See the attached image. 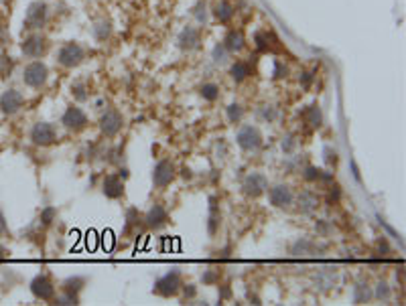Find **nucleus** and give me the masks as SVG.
I'll return each instance as SVG.
<instances>
[{"label":"nucleus","mask_w":406,"mask_h":306,"mask_svg":"<svg viewBox=\"0 0 406 306\" xmlns=\"http://www.w3.org/2000/svg\"><path fill=\"white\" fill-rule=\"evenodd\" d=\"M236 140H238V146H240L242 150H246V152L258 150V148L262 146V134H260L258 128H254V126H244V128L238 132Z\"/></svg>","instance_id":"obj_1"},{"label":"nucleus","mask_w":406,"mask_h":306,"mask_svg":"<svg viewBox=\"0 0 406 306\" xmlns=\"http://www.w3.org/2000/svg\"><path fill=\"white\" fill-rule=\"evenodd\" d=\"M23 81L29 85V88H41L45 81H47V67L41 63V61H33L25 67L23 71Z\"/></svg>","instance_id":"obj_2"},{"label":"nucleus","mask_w":406,"mask_h":306,"mask_svg":"<svg viewBox=\"0 0 406 306\" xmlns=\"http://www.w3.org/2000/svg\"><path fill=\"white\" fill-rule=\"evenodd\" d=\"M31 140L37 144V146H49L57 140V130L53 128V124H47V122H39L33 126L31 130Z\"/></svg>","instance_id":"obj_3"},{"label":"nucleus","mask_w":406,"mask_h":306,"mask_svg":"<svg viewBox=\"0 0 406 306\" xmlns=\"http://www.w3.org/2000/svg\"><path fill=\"white\" fill-rule=\"evenodd\" d=\"M181 274L173 270V272H169V274H165L161 280H157V284H155V292L157 294H161V296H173L177 294L179 290H181Z\"/></svg>","instance_id":"obj_4"},{"label":"nucleus","mask_w":406,"mask_h":306,"mask_svg":"<svg viewBox=\"0 0 406 306\" xmlns=\"http://www.w3.org/2000/svg\"><path fill=\"white\" fill-rule=\"evenodd\" d=\"M242 189H244V193H246L248 197H260V195L268 189V181H266V177L260 174V172H250V174L244 179Z\"/></svg>","instance_id":"obj_5"},{"label":"nucleus","mask_w":406,"mask_h":306,"mask_svg":"<svg viewBox=\"0 0 406 306\" xmlns=\"http://www.w3.org/2000/svg\"><path fill=\"white\" fill-rule=\"evenodd\" d=\"M57 61L63 67H75V65H79L83 61V49L77 43H67L57 53Z\"/></svg>","instance_id":"obj_6"},{"label":"nucleus","mask_w":406,"mask_h":306,"mask_svg":"<svg viewBox=\"0 0 406 306\" xmlns=\"http://www.w3.org/2000/svg\"><path fill=\"white\" fill-rule=\"evenodd\" d=\"M31 292L41 298V300H51L55 296V286L53 282L49 280V276H37L33 282H31Z\"/></svg>","instance_id":"obj_7"},{"label":"nucleus","mask_w":406,"mask_h":306,"mask_svg":"<svg viewBox=\"0 0 406 306\" xmlns=\"http://www.w3.org/2000/svg\"><path fill=\"white\" fill-rule=\"evenodd\" d=\"M47 16V6L43 2H33L27 10V18H25V27L27 29H39L45 23Z\"/></svg>","instance_id":"obj_8"},{"label":"nucleus","mask_w":406,"mask_h":306,"mask_svg":"<svg viewBox=\"0 0 406 306\" xmlns=\"http://www.w3.org/2000/svg\"><path fill=\"white\" fill-rule=\"evenodd\" d=\"M173 177H175V168L169 160H161V162L155 166V172H153L155 187H159V189L167 187V185L173 181Z\"/></svg>","instance_id":"obj_9"},{"label":"nucleus","mask_w":406,"mask_h":306,"mask_svg":"<svg viewBox=\"0 0 406 306\" xmlns=\"http://www.w3.org/2000/svg\"><path fill=\"white\" fill-rule=\"evenodd\" d=\"M122 128V116L118 114L116 110H108L102 120H100V130L106 134V136H116Z\"/></svg>","instance_id":"obj_10"},{"label":"nucleus","mask_w":406,"mask_h":306,"mask_svg":"<svg viewBox=\"0 0 406 306\" xmlns=\"http://www.w3.org/2000/svg\"><path fill=\"white\" fill-rule=\"evenodd\" d=\"M61 122H63V126L69 128V130H81V128H86V124H88V116H86L79 107H67V112L63 114Z\"/></svg>","instance_id":"obj_11"},{"label":"nucleus","mask_w":406,"mask_h":306,"mask_svg":"<svg viewBox=\"0 0 406 306\" xmlns=\"http://www.w3.org/2000/svg\"><path fill=\"white\" fill-rule=\"evenodd\" d=\"M20 105H23V96L16 90H8L0 96V110L4 114H14L20 110Z\"/></svg>","instance_id":"obj_12"},{"label":"nucleus","mask_w":406,"mask_h":306,"mask_svg":"<svg viewBox=\"0 0 406 306\" xmlns=\"http://www.w3.org/2000/svg\"><path fill=\"white\" fill-rule=\"evenodd\" d=\"M268 201L274 207H289L292 203V193L287 185H276L268 193Z\"/></svg>","instance_id":"obj_13"},{"label":"nucleus","mask_w":406,"mask_h":306,"mask_svg":"<svg viewBox=\"0 0 406 306\" xmlns=\"http://www.w3.org/2000/svg\"><path fill=\"white\" fill-rule=\"evenodd\" d=\"M144 221H146V225H148V227L159 229V227H163V225L169 221V213H167V209H165V207L155 205V207H151V211L146 213Z\"/></svg>","instance_id":"obj_14"},{"label":"nucleus","mask_w":406,"mask_h":306,"mask_svg":"<svg viewBox=\"0 0 406 306\" xmlns=\"http://www.w3.org/2000/svg\"><path fill=\"white\" fill-rule=\"evenodd\" d=\"M102 191H104L106 197L118 199V197L124 193V183L120 181L118 174H108V177L104 179V183H102Z\"/></svg>","instance_id":"obj_15"},{"label":"nucleus","mask_w":406,"mask_h":306,"mask_svg":"<svg viewBox=\"0 0 406 306\" xmlns=\"http://www.w3.org/2000/svg\"><path fill=\"white\" fill-rule=\"evenodd\" d=\"M43 51H45V41H43L41 37L33 35V37L25 39V43H23V53H25L27 57H39Z\"/></svg>","instance_id":"obj_16"},{"label":"nucleus","mask_w":406,"mask_h":306,"mask_svg":"<svg viewBox=\"0 0 406 306\" xmlns=\"http://www.w3.org/2000/svg\"><path fill=\"white\" fill-rule=\"evenodd\" d=\"M179 45H181L183 49H187V51L195 49V47L199 45V33H197L193 27H187V29L181 33V37H179Z\"/></svg>","instance_id":"obj_17"},{"label":"nucleus","mask_w":406,"mask_h":306,"mask_svg":"<svg viewBox=\"0 0 406 306\" xmlns=\"http://www.w3.org/2000/svg\"><path fill=\"white\" fill-rule=\"evenodd\" d=\"M317 205H319V199H317V195L313 191H303L298 195V209L303 213H311L313 209H317Z\"/></svg>","instance_id":"obj_18"},{"label":"nucleus","mask_w":406,"mask_h":306,"mask_svg":"<svg viewBox=\"0 0 406 306\" xmlns=\"http://www.w3.org/2000/svg\"><path fill=\"white\" fill-rule=\"evenodd\" d=\"M250 73H252V69H250V65L246 61H236L232 65V69H230V75H232L233 81H244Z\"/></svg>","instance_id":"obj_19"},{"label":"nucleus","mask_w":406,"mask_h":306,"mask_svg":"<svg viewBox=\"0 0 406 306\" xmlns=\"http://www.w3.org/2000/svg\"><path fill=\"white\" fill-rule=\"evenodd\" d=\"M224 47L228 51H240L244 47V35L240 31H230L228 37H226V41H224Z\"/></svg>","instance_id":"obj_20"},{"label":"nucleus","mask_w":406,"mask_h":306,"mask_svg":"<svg viewBox=\"0 0 406 306\" xmlns=\"http://www.w3.org/2000/svg\"><path fill=\"white\" fill-rule=\"evenodd\" d=\"M370 298H372L370 286L364 284V282H359V284L353 288V302H355V304H361V302H368Z\"/></svg>","instance_id":"obj_21"},{"label":"nucleus","mask_w":406,"mask_h":306,"mask_svg":"<svg viewBox=\"0 0 406 306\" xmlns=\"http://www.w3.org/2000/svg\"><path fill=\"white\" fill-rule=\"evenodd\" d=\"M305 120H307V124H309V126L319 128V126H321V122H323V116H321L319 105H311V107L305 112Z\"/></svg>","instance_id":"obj_22"},{"label":"nucleus","mask_w":406,"mask_h":306,"mask_svg":"<svg viewBox=\"0 0 406 306\" xmlns=\"http://www.w3.org/2000/svg\"><path fill=\"white\" fill-rule=\"evenodd\" d=\"M216 16H218L220 23H228L233 16L232 4H230V2H220V4L216 6Z\"/></svg>","instance_id":"obj_23"},{"label":"nucleus","mask_w":406,"mask_h":306,"mask_svg":"<svg viewBox=\"0 0 406 306\" xmlns=\"http://www.w3.org/2000/svg\"><path fill=\"white\" fill-rule=\"evenodd\" d=\"M83 284H86L83 278H71V280H67V282L63 284V292H69V294L77 296V292L83 288Z\"/></svg>","instance_id":"obj_24"},{"label":"nucleus","mask_w":406,"mask_h":306,"mask_svg":"<svg viewBox=\"0 0 406 306\" xmlns=\"http://www.w3.org/2000/svg\"><path fill=\"white\" fill-rule=\"evenodd\" d=\"M201 96H203V100L213 102V100H218V96H220V88H218L216 83H205V85L201 88Z\"/></svg>","instance_id":"obj_25"},{"label":"nucleus","mask_w":406,"mask_h":306,"mask_svg":"<svg viewBox=\"0 0 406 306\" xmlns=\"http://www.w3.org/2000/svg\"><path fill=\"white\" fill-rule=\"evenodd\" d=\"M242 116H244V110H242V105H238V103H232V105H228V118H230V122H240L242 120Z\"/></svg>","instance_id":"obj_26"},{"label":"nucleus","mask_w":406,"mask_h":306,"mask_svg":"<svg viewBox=\"0 0 406 306\" xmlns=\"http://www.w3.org/2000/svg\"><path fill=\"white\" fill-rule=\"evenodd\" d=\"M213 201H216V199H211V215H209V233H211V235L218 231V223H220V215H218V211H216Z\"/></svg>","instance_id":"obj_27"},{"label":"nucleus","mask_w":406,"mask_h":306,"mask_svg":"<svg viewBox=\"0 0 406 306\" xmlns=\"http://www.w3.org/2000/svg\"><path fill=\"white\" fill-rule=\"evenodd\" d=\"M390 286L386 284V282H380L378 286H376V298H380V300H388L390 298Z\"/></svg>","instance_id":"obj_28"},{"label":"nucleus","mask_w":406,"mask_h":306,"mask_svg":"<svg viewBox=\"0 0 406 306\" xmlns=\"http://www.w3.org/2000/svg\"><path fill=\"white\" fill-rule=\"evenodd\" d=\"M325 174H323V170H319V168H315V166H307L305 168V179L307 181H319V179H323Z\"/></svg>","instance_id":"obj_29"},{"label":"nucleus","mask_w":406,"mask_h":306,"mask_svg":"<svg viewBox=\"0 0 406 306\" xmlns=\"http://www.w3.org/2000/svg\"><path fill=\"white\" fill-rule=\"evenodd\" d=\"M77 296H73V294H69V292H63V296H59L55 298V304H77Z\"/></svg>","instance_id":"obj_30"},{"label":"nucleus","mask_w":406,"mask_h":306,"mask_svg":"<svg viewBox=\"0 0 406 306\" xmlns=\"http://www.w3.org/2000/svg\"><path fill=\"white\" fill-rule=\"evenodd\" d=\"M55 215H57V211H55L53 207H47V209L41 213V221H43L45 225H49V223L53 221V217H55Z\"/></svg>","instance_id":"obj_31"},{"label":"nucleus","mask_w":406,"mask_h":306,"mask_svg":"<svg viewBox=\"0 0 406 306\" xmlns=\"http://www.w3.org/2000/svg\"><path fill=\"white\" fill-rule=\"evenodd\" d=\"M226 55H228V49H226L224 45H218V47L213 49V59H216L218 63H224V61H226Z\"/></svg>","instance_id":"obj_32"},{"label":"nucleus","mask_w":406,"mask_h":306,"mask_svg":"<svg viewBox=\"0 0 406 306\" xmlns=\"http://www.w3.org/2000/svg\"><path fill=\"white\" fill-rule=\"evenodd\" d=\"M260 114H262V118H264V120H268V122H272V120H276V110H274L272 105H264Z\"/></svg>","instance_id":"obj_33"},{"label":"nucleus","mask_w":406,"mask_h":306,"mask_svg":"<svg viewBox=\"0 0 406 306\" xmlns=\"http://www.w3.org/2000/svg\"><path fill=\"white\" fill-rule=\"evenodd\" d=\"M285 75H287V67L281 61H276L274 63V77H285Z\"/></svg>","instance_id":"obj_34"},{"label":"nucleus","mask_w":406,"mask_h":306,"mask_svg":"<svg viewBox=\"0 0 406 306\" xmlns=\"http://www.w3.org/2000/svg\"><path fill=\"white\" fill-rule=\"evenodd\" d=\"M73 94H75V98L77 100H86L88 96H86V88L83 85H73Z\"/></svg>","instance_id":"obj_35"},{"label":"nucleus","mask_w":406,"mask_h":306,"mask_svg":"<svg viewBox=\"0 0 406 306\" xmlns=\"http://www.w3.org/2000/svg\"><path fill=\"white\" fill-rule=\"evenodd\" d=\"M292 148H294V138L289 136V138L283 142V150H285V152H292Z\"/></svg>","instance_id":"obj_36"},{"label":"nucleus","mask_w":406,"mask_h":306,"mask_svg":"<svg viewBox=\"0 0 406 306\" xmlns=\"http://www.w3.org/2000/svg\"><path fill=\"white\" fill-rule=\"evenodd\" d=\"M378 248H380V252H384V255L390 252V248H388V242L386 239H380V244H378Z\"/></svg>","instance_id":"obj_37"},{"label":"nucleus","mask_w":406,"mask_h":306,"mask_svg":"<svg viewBox=\"0 0 406 306\" xmlns=\"http://www.w3.org/2000/svg\"><path fill=\"white\" fill-rule=\"evenodd\" d=\"M2 233H6V219H4V215H2V211H0V235Z\"/></svg>","instance_id":"obj_38"},{"label":"nucleus","mask_w":406,"mask_h":306,"mask_svg":"<svg viewBox=\"0 0 406 306\" xmlns=\"http://www.w3.org/2000/svg\"><path fill=\"white\" fill-rule=\"evenodd\" d=\"M185 296H189V298H191V296H195V288H193V286L185 288Z\"/></svg>","instance_id":"obj_39"},{"label":"nucleus","mask_w":406,"mask_h":306,"mask_svg":"<svg viewBox=\"0 0 406 306\" xmlns=\"http://www.w3.org/2000/svg\"><path fill=\"white\" fill-rule=\"evenodd\" d=\"M6 257V250H4V246L0 244V259H4Z\"/></svg>","instance_id":"obj_40"}]
</instances>
